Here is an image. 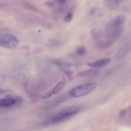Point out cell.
<instances>
[{
  "mask_svg": "<svg viewBox=\"0 0 131 131\" xmlns=\"http://www.w3.org/2000/svg\"><path fill=\"white\" fill-rule=\"evenodd\" d=\"M59 3L61 4H64L66 2V1L65 0H59Z\"/></svg>",
  "mask_w": 131,
  "mask_h": 131,
  "instance_id": "15",
  "label": "cell"
},
{
  "mask_svg": "<svg viewBox=\"0 0 131 131\" xmlns=\"http://www.w3.org/2000/svg\"><path fill=\"white\" fill-rule=\"evenodd\" d=\"M64 86V84L62 82L58 83L50 91L43 95L41 97L42 99H46L51 97L53 95L59 92L63 88Z\"/></svg>",
  "mask_w": 131,
  "mask_h": 131,
  "instance_id": "6",
  "label": "cell"
},
{
  "mask_svg": "<svg viewBox=\"0 0 131 131\" xmlns=\"http://www.w3.org/2000/svg\"><path fill=\"white\" fill-rule=\"evenodd\" d=\"M97 86V84L95 83L81 85L72 89L70 92V95L74 97H79L91 92Z\"/></svg>",
  "mask_w": 131,
  "mask_h": 131,
  "instance_id": "1",
  "label": "cell"
},
{
  "mask_svg": "<svg viewBox=\"0 0 131 131\" xmlns=\"http://www.w3.org/2000/svg\"><path fill=\"white\" fill-rule=\"evenodd\" d=\"M23 101L21 97L17 96H10L0 100V106L2 108L10 107L15 105L21 104Z\"/></svg>",
  "mask_w": 131,
  "mask_h": 131,
  "instance_id": "5",
  "label": "cell"
},
{
  "mask_svg": "<svg viewBox=\"0 0 131 131\" xmlns=\"http://www.w3.org/2000/svg\"><path fill=\"white\" fill-rule=\"evenodd\" d=\"M128 50V46H126L121 49L117 53L116 58L117 59H120L124 57L126 54Z\"/></svg>",
  "mask_w": 131,
  "mask_h": 131,
  "instance_id": "10",
  "label": "cell"
},
{
  "mask_svg": "<svg viewBox=\"0 0 131 131\" xmlns=\"http://www.w3.org/2000/svg\"><path fill=\"white\" fill-rule=\"evenodd\" d=\"M79 111V110L76 108L62 111L57 113L53 117L52 119V122L53 124H56L62 122L75 115Z\"/></svg>",
  "mask_w": 131,
  "mask_h": 131,
  "instance_id": "4",
  "label": "cell"
},
{
  "mask_svg": "<svg viewBox=\"0 0 131 131\" xmlns=\"http://www.w3.org/2000/svg\"><path fill=\"white\" fill-rule=\"evenodd\" d=\"M106 5L110 9H115L119 4V1L108 0L106 1Z\"/></svg>",
  "mask_w": 131,
  "mask_h": 131,
  "instance_id": "12",
  "label": "cell"
},
{
  "mask_svg": "<svg viewBox=\"0 0 131 131\" xmlns=\"http://www.w3.org/2000/svg\"><path fill=\"white\" fill-rule=\"evenodd\" d=\"M111 60V59H102L94 63L88 64L87 65L90 67H101L108 65L110 63Z\"/></svg>",
  "mask_w": 131,
  "mask_h": 131,
  "instance_id": "7",
  "label": "cell"
},
{
  "mask_svg": "<svg viewBox=\"0 0 131 131\" xmlns=\"http://www.w3.org/2000/svg\"><path fill=\"white\" fill-rule=\"evenodd\" d=\"M19 41L14 36L7 34L3 36L1 38L0 45L1 46L8 49L17 48L19 46Z\"/></svg>",
  "mask_w": 131,
  "mask_h": 131,
  "instance_id": "3",
  "label": "cell"
},
{
  "mask_svg": "<svg viewBox=\"0 0 131 131\" xmlns=\"http://www.w3.org/2000/svg\"><path fill=\"white\" fill-rule=\"evenodd\" d=\"M75 10L74 7H72L69 12L68 15L65 19V21L66 22H70L72 19Z\"/></svg>",
  "mask_w": 131,
  "mask_h": 131,
  "instance_id": "13",
  "label": "cell"
},
{
  "mask_svg": "<svg viewBox=\"0 0 131 131\" xmlns=\"http://www.w3.org/2000/svg\"><path fill=\"white\" fill-rule=\"evenodd\" d=\"M116 121L118 124L122 126H131V106L121 111Z\"/></svg>",
  "mask_w": 131,
  "mask_h": 131,
  "instance_id": "2",
  "label": "cell"
},
{
  "mask_svg": "<svg viewBox=\"0 0 131 131\" xmlns=\"http://www.w3.org/2000/svg\"><path fill=\"white\" fill-rule=\"evenodd\" d=\"M92 37L94 39L97 40L100 39L102 36V32L98 28L93 30L92 33Z\"/></svg>",
  "mask_w": 131,
  "mask_h": 131,
  "instance_id": "11",
  "label": "cell"
},
{
  "mask_svg": "<svg viewBox=\"0 0 131 131\" xmlns=\"http://www.w3.org/2000/svg\"><path fill=\"white\" fill-rule=\"evenodd\" d=\"M85 49L83 46H80L78 48L76 51L77 54L79 56L84 55L86 53Z\"/></svg>",
  "mask_w": 131,
  "mask_h": 131,
  "instance_id": "14",
  "label": "cell"
},
{
  "mask_svg": "<svg viewBox=\"0 0 131 131\" xmlns=\"http://www.w3.org/2000/svg\"><path fill=\"white\" fill-rule=\"evenodd\" d=\"M111 44V43L110 41H101L96 43V46L97 48L103 49L109 47Z\"/></svg>",
  "mask_w": 131,
  "mask_h": 131,
  "instance_id": "9",
  "label": "cell"
},
{
  "mask_svg": "<svg viewBox=\"0 0 131 131\" xmlns=\"http://www.w3.org/2000/svg\"><path fill=\"white\" fill-rule=\"evenodd\" d=\"M125 17L124 15L118 16L115 19L113 23V26L115 27H118L122 25L125 21Z\"/></svg>",
  "mask_w": 131,
  "mask_h": 131,
  "instance_id": "8",
  "label": "cell"
}]
</instances>
